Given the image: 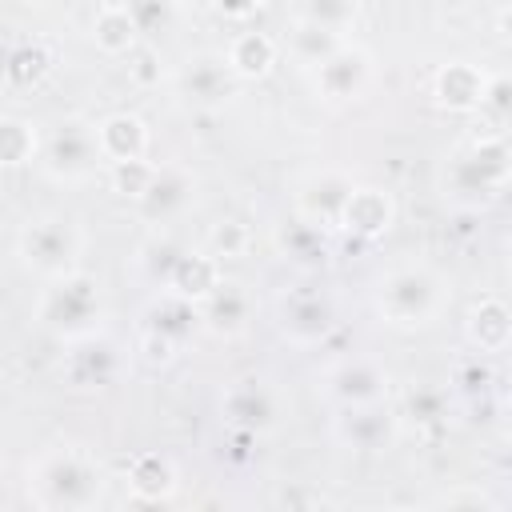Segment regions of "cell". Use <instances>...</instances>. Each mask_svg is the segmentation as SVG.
I'll return each mask as SVG.
<instances>
[{
  "instance_id": "obj_3",
  "label": "cell",
  "mask_w": 512,
  "mask_h": 512,
  "mask_svg": "<svg viewBox=\"0 0 512 512\" xmlns=\"http://www.w3.org/2000/svg\"><path fill=\"white\" fill-rule=\"evenodd\" d=\"M104 312L108 308H104L100 280L92 272H80V268L44 280V288L36 296V324L44 332H52L56 340H64V344L100 332Z\"/></svg>"
},
{
  "instance_id": "obj_27",
  "label": "cell",
  "mask_w": 512,
  "mask_h": 512,
  "mask_svg": "<svg viewBox=\"0 0 512 512\" xmlns=\"http://www.w3.org/2000/svg\"><path fill=\"white\" fill-rule=\"evenodd\" d=\"M40 136L28 120L20 116H0V168H20L28 160H36Z\"/></svg>"
},
{
  "instance_id": "obj_12",
  "label": "cell",
  "mask_w": 512,
  "mask_h": 512,
  "mask_svg": "<svg viewBox=\"0 0 512 512\" xmlns=\"http://www.w3.org/2000/svg\"><path fill=\"white\" fill-rule=\"evenodd\" d=\"M352 188H356V180L348 172H340V168H316V172H308L296 184V216H304V220L336 232L340 228V216H344V208L352 200Z\"/></svg>"
},
{
  "instance_id": "obj_1",
  "label": "cell",
  "mask_w": 512,
  "mask_h": 512,
  "mask_svg": "<svg viewBox=\"0 0 512 512\" xmlns=\"http://www.w3.org/2000/svg\"><path fill=\"white\" fill-rule=\"evenodd\" d=\"M448 300H452V288L428 260H396L372 280L376 316L400 332L436 324Z\"/></svg>"
},
{
  "instance_id": "obj_14",
  "label": "cell",
  "mask_w": 512,
  "mask_h": 512,
  "mask_svg": "<svg viewBox=\"0 0 512 512\" xmlns=\"http://www.w3.org/2000/svg\"><path fill=\"white\" fill-rule=\"evenodd\" d=\"M236 88L224 52H196L176 68V96L192 108H220Z\"/></svg>"
},
{
  "instance_id": "obj_25",
  "label": "cell",
  "mask_w": 512,
  "mask_h": 512,
  "mask_svg": "<svg viewBox=\"0 0 512 512\" xmlns=\"http://www.w3.org/2000/svg\"><path fill=\"white\" fill-rule=\"evenodd\" d=\"M356 0H292V24L324 28L332 36H348L356 24Z\"/></svg>"
},
{
  "instance_id": "obj_29",
  "label": "cell",
  "mask_w": 512,
  "mask_h": 512,
  "mask_svg": "<svg viewBox=\"0 0 512 512\" xmlns=\"http://www.w3.org/2000/svg\"><path fill=\"white\" fill-rule=\"evenodd\" d=\"M344 44V36H332L324 28H308V24H292V36H288V56L308 72L316 68L328 52H336Z\"/></svg>"
},
{
  "instance_id": "obj_17",
  "label": "cell",
  "mask_w": 512,
  "mask_h": 512,
  "mask_svg": "<svg viewBox=\"0 0 512 512\" xmlns=\"http://www.w3.org/2000/svg\"><path fill=\"white\" fill-rule=\"evenodd\" d=\"M116 376H120V348L108 336L92 332L68 344V380L76 388H104Z\"/></svg>"
},
{
  "instance_id": "obj_4",
  "label": "cell",
  "mask_w": 512,
  "mask_h": 512,
  "mask_svg": "<svg viewBox=\"0 0 512 512\" xmlns=\"http://www.w3.org/2000/svg\"><path fill=\"white\" fill-rule=\"evenodd\" d=\"M504 184H508V140L500 128L468 140L444 164V196L464 208H480L496 200Z\"/></svg>"
},
{
  "instance_id": "obj_5",
  "label": "cell",
  "mask_w": 512,
  "mask_h": 512,
  "mask_svg": "<svg viewBox=\"0 0 512 512\" xmlns=\"http://www.w3.org/2000/svg\"><path fill=\"white\" fill-rule=\"evenodd\" d=\"M16 252H20L28 272H36L40 280H52V276H64L80 264L84 232L64 212H36L24 220V228L16 236Z\"/></svg>"
},
{
  "instance_id": "obj_6",
  "label": "cell",
  "mask_w": 512,
  "mask_h": 512,
  "mask_svg": "<svg viewBox=\"0 0 512 512\" xmlns=\"http://www.w3.org/2000/svg\"><path fill=\"white\" fill-rule=\"evenodd\" d=\"M36 164H40L44 176L56 180V184H84V180H92L96 168H104L100 140H96V124H88V120H80V116H68V120H60V124H52V128L40 136Z\"/></svg>"
},
{
  "instance_id": "obj_11",
  "label": "cell",
  "mask_w": 512,
  "mask_h": 512,
  "mask_svg": "<svg viewBox=\"0 0 512 512\" xmlns=\"http://www.w3.org/2000/svg\"><path fill=\"white\" fill-rule=\"evenodd\" d=\"M276 328L296 348H316L336 328V300L324 288H288L276 300Z\"/></svg>"
},
{
  "instance_id": "obj_19",
  "label": "cell",
  "mask_w": 512,
  "mask_h": 512,
  "mask_svg": "<svg viewBox=\"0 0 512 512\" xmlns=\"http://www.w3.org/2000/svg\"><path fill=\"white\" fill-rule=\"evenodd\" d=\"M392 216H396V204H392V196H388L384 188H376V184H356V188H352V200H348V208H344V216H340V228L352 232V236L372 240V236H380V232L392 224Z\"/></svg>"
},
{
  "instance_id": "obj_30",
  "label": "cell",
  "mask_w": 512,
  "mask_h": 512,
  "mask_svg": "<svg viewBox=\"0 0 512 512\" xmlns=\"http://www.w3.org/2000/svg\"><path fill=\"white\" fill-rule=\"evenodd\" d=\"M172 484H176V472H172V464L164 456H140L132 464V472H128V488L140 500H160V496L172 492Z\"/></svg>"
},
{
  "instance_id": "obj_33",
  "label": "cell",
  "mask_w": 512,
  "mask_h": 512,
  "mask_svg": "<svg viewBox=\"0 0 512 512\" xmlns=\"http://www.w3.org/2000/svg\"><path fill=\"white\" fill-rule=\"evenodd\" d=\"M260 4H264V0H216V8H220L224 16H232V20H244V16H252Z\"/></svg>"
},
{
  "instance_id": "obj_28",
  "label": "cell",
  "mask_w": 512,
  "mask_h": 512,
  "mask_svg": "<svg viewBox=\"0 0 512 512\" xmlns=\"http://www.w3.org/2000/svg\"><path fill=\"white\" fill-rule=\"evenodd\" d=\"M188 248L176 240V236H168V228H156L152 232V240L140 248V268H144V276L152 280V284H168V276H172V268H176V260L184 256Z\"/></svg>"
},
{
  "instance_id": "obj_7",
  "label": "cell",
  "mask_w": 512,
  "mask_h": 512,
  "mask_svg": "<svg viewBox=\"0 0 512 512\" xmlns=\"http://www.w3.org/2000/svg\"><path fill=\"white\" fill-rule=\"evenodd\" d=\"M220 412L236 432L264 436L284 420V392L268 376H236L220 392Z\"/></svg>"
},
{
  "instance_id": "obj_9",
  "label": "cell",
  "mask_w": 512,
  "mask_h": 512,
  "mask_svg": "<svg viewBox=\"0 0 512 512\" xmlns=\"http://www.w3.org/2000/svg\"><path fill=\"white\" fill-rule=\"evenodd\" d=\"M324 400L336 408H356V404H380L392 392V372L376 356H340L320 372Z\"/></svg>"
},
{
  "instance_id": "obj_24",
  "label": "cell",
  "mask_w": 512,
  "mask_h": 512,
  "mask_svg": "<svg viewBox=\"0 0 512 512\" xmlns=\"http://www.w3.org/2000/svg\"><path fill=\"white\" fill-rule=\"evenodd\" d=\"M136 36H140V20H136V12H132L128 4H104V8L96 12V20H92V40H96L108 56L128 52V48L136 44Z\"/></svg>"
},
{
  "instance_id": "obj_21",
  "label": "cell",
  "mask_w": 512,
  "mask_h": 512,
  "mask_svg": "<svg viewBox=\"0 0 512 512\" xmlns=\"http://www.w3.org/2000/svg\"><path fill=\"white\" fill-rule=\"evenodd\" d=\"M468 340L480 356H496L512 340V316L500 296H484L468 316Z\"/></svg>"
},
{
  "instance_id": "obj_26",
  "label": "cell",
  "mask_w": 512,
  "mask_h": 512,
  "mask_svg": "<svg viewBox=\"0 0 512 512\" xmlns=\"http://www.w3.org/2000/svg\"><path fill=\"white\" fill-rule=\"evenodd\" d=\"M484 72H476L472 64H448L440 76H436V100L444 108H480V96H484Z\"/></svg>"
},
{
  "instance_id": "obj_2",
  "label": "cell",
  "mask_w": 512,
  "mask_h": 512,
  "mask_svg": "<svg viewBox=\"0 0 512 512\" xmlns=\"http://www.w3.org/2000/svg\"><path fill=\"white\" fill-rule=\"evenodd\" d=\"M28 500L40 508H96L104 496V472L92 452L64 444L28 464Z\"/></svg>"
},
{
  "instance_id": "obj_13",
  "label": "cell",
  "mask_w": 512,
  "mask_h": 512,
  "mask_svg": "<svg viewBox=\"0 0 512 512\" xmlns=\"http://www.w3.org/2000/svg\"><path fill=\"white\" fill-rule=\"evenodd\" d=\"M332 436L340 448H352V452H384L400 436V416L388 408V400L340 408V416L332 420Z\"/></svg>"
},
{
  "instance_id": "obj_8",
  "label": "cell",
  "mask_w": 512,
  "mask_h": 512,
  "mask_svg": "<svg viewBox=\"0 0 512 512\" xmlns=\"http://www.w3.org/2000/svg\"><path fill=\"white\" fill-rule=\"evenodd\" d=\"M304 76H308L316 100H324L332 108H344V104H356L372 88V56H368V48L344 40L336 52H328Z\"/></svg>"
},
{
  "instance_id": "obj_16",
  "label": "cell",
  "mask_w": 512,
  "mask_h": 512,
  "mask_svg": "<svg viewBox=\"0 0 512 512\" xmlns=\"http://www.w3.org/2000/svg\"><path fill=\"white\" fill-rule=\"evenodd\" d=\"M252 312H256L252 292L236 280H220L200 300V328L212 332V336H240V332H248Z\"/></svg>"
},
{
  "instance_id": "obj_15",
  "label": "cell",
  "mask_w": 512,
  "mask_h": 512,
  "mask_svg": "<svg viewBox=\"0 0 512 512\" xmlns=\"http://www.w3.org/2000/svg\"><path fill=\"white\" fill-rule=\"evenodd\" d=\"M196 328H200V308H196V300H188V296H180V292H172V288H160V292L152 296V304L144 308V324H140V332H148V336L172 344L176 352L196 336Z\"/></svg>"
},
{
  "instance_id": "obj_31",
  "label": "cell",
  "mask_w": 512,
  "mask_h": 512,
  "mask_svg": "<svg viewBox=\"0 0 512 512\" xmlns=\"http://www.w3.org/2000/svg\"><path fill=\"white\" fill-rule=\"evenodd\" d=\"M448 412V392L444 388H412L408 396H404V416H416V420H424V424H432V420H440Z\"/></svg>"
},
{
  "instance_id": "obj_32",
  "label": "cell",
  "mask_w": 512,
  "mask_h": 512,
  "mask_svg": "<svg viewBox=\"0 0 512 512\" xmlns=\"http://www.w3.org/2000/svg\"><path fill=\"white\" fill-rule=\"evenodd\" d=\"M204 252H212L216 260H224V256H236V252H244V228L240 224H220L212 236H208V248Z\"/></svg>"
},
{
  "instance_id": "obj_22",
  "label": "cell",
  "mask_w": 512,
  "mask_h": 512,
  "mask_svg": "<svg viewBox=\"0 0 512 512\" xmlns=\"http://www.w3.org/2000/svg\"><path fill=\"white\" fill-rule=\"evenodd\" d=\"M224 60L232 68L236 80H252V76H264L272 64H276V40L264 36V32H236L224 48Z\"/></svg>"
},
{
  "instance_id": "obj_20",
  "label": "cell",
  "mask_w": 512,
  "mask_h": 512,
  "mask_svg": "<svg viewBox=\"0 0 512 512\" xmlns=\"http://www.w3.org/2000/svg\"><path fill=\"white\" fill-rule=\"evenodd\" d=\"M276 252L284 260H292L296 268H320L328 260V228L304 220V216H288L280 228H276Z\"/></svg>"
},
{
  "instance_id": "obj_10",
  "label": "cell",
  "mask_w": 512,
  "mask_h": 512,
  "mask_svg": "<svg viewBox=\"0 0 512 512\" xmlns=\"http://www.w3.org/2000/svg\"><path fill=\"white\" fill-rule=\"evenodd\" d=\"M140 220H148L152 228H168L176 220L188 216V208L196 204V176L192 168L168 160V164H152L144 188L132 196Z\"/></svg>"
},
{
  "instance_id": "obj_18",
  "label": "cell",
  "mask_w": 512,
  "mask_h": 512,
  "mask_svg": "<svg viewBox=\"0 0 512 512\" xmlns=\"http://www.w3.org/2000/svg\"><path fill=\"white\" fill-rule=\"evenodd\" d=\"M96 140H100V156L104 168L112 164H128V160H144L148 156V128L140 116L132 112H112L96 124Z\"/></svg>"
},
{
  "instance_id": "obj_23",
  "label": "cell",
  "mask_w": 512,
  "mask_h": 512,
  "mask_svg": "<svg viewBox=\"0 0 512 512\" xmlns=\"http://www.w3.org/2000/svg\"><path fill=\"white\" fill-rule=\"evenodd\" d=\"M216 284H220V264H216V256L188 248V252L176 260V268H172V276H168L164 288H172V292H180V296H188V300H204Z\"/></svg>"
}]
</instances>
